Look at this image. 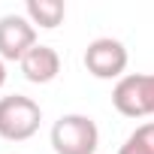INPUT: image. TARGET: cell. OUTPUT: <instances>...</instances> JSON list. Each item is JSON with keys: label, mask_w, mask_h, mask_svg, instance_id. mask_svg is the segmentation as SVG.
Segmentation results:
<instances>
[{"label": "cell", "mask_w": 154, "mask_h": 154, "mask_svg": "<svg viewBox=\"0 0 154 154\" xmlns=\"http://www.w3.org/2000/svg\"><path fill=\"white\" fill-rule=\"evenodd\" d=\"M97 145H100V130L91 115L69 112V115H60L51 127L54 154H94Z\"/></svg>", "instance_id": "6da1fadb"}, {"label": "cell", "mask_w": 154, "mask_h": 154, "mask_svg": "<svg viewBox=\"0 0 154 154\" xmlns=\"http://www.w3.org/2000/svg\"><path fill=\"white\" fill-rule=\"evenodd\" d=\"M42 109L36 100L24 94H9L0 97V136L6 142H24L39 130Z\"/></svg>", "instance_id": "7a4b0ae2"}, {"label": "cell", "mask_w": 154, "mask_h": 154, "mask_svg": "<svg viewBox=\"0 0 154 154\" xmlns=\"http://www.w3.org/2000/svg\"><path fill=\"white\" fill-rule=\"evenodd\" d=\"M82 60H85V69L94 75V79L109 82V79H124V69H127L130 54H127V45L121 39H115V36H97V39L88 42Z\"/></svg>", "instance_id": "3957f363"}, {"label": "cell", "mask_w": 154, "mask_h": 154, "mask_svg": "<svg viewBox=\"0 0 154 154\" xmlns=\"http://www.w3.org/2000/svg\"><path fill=\"white\" fill-rule=\"evenodd\" d=\"M36 45V27L30 24L27 15H3L0 18V57L3 60H18Z\"/></svg>", "instance_id": "277c9868"}, {"label": "cell", "mask_w": 154, "mask_h": 154, "mask_svg": "<svg viewBox=\"0 0 154 154\" xmlns=\"http://www.w3.org/2000/svg\"><path fill=\"white\" fill-rule=\"evenodd\" d=\"M21 72H24V79L33 82V85H48V82L57 79V72H60V54L51 45L36 42L21 57Z\"/></svg>", "instance_id": "5b68a950"}, {"label": "cell", "mask_w": 154, "mask_h": 154, "mask_svg": "<svg viewBox=\"0 0 154 154\" xmlns=\"http://www.w3.org/2000/svg\"><path fill=\"white\" fill-rule=\"evenodd\" d=\"M112 106L124 118H145V94H142V72H127L112 88Z\"/></svg>", "instance_id": "8992f818"}, {"label": "cell", "mask_w": 154, "mask_h": 154, "mask_svg": "<svg viewBox=\"0 0 154 154\" xmlns=\"http://www.w3.org/2000/svg\"><path fill=\"white\" fill-rule=\"evenodd\" d=\"M24 15L30 18L33 27H42V30H54L63 15H66V6L60 0H27L24 3Z\"/></svg>", "instance_id": "52a82bcc"}, {"label": "cell", "mask_w": 154, "mask_h": 154, "mask_svg": "<svg viewBox=\"0 0 154 154\" xmlns=\"http://www.w3.org/2000/svg\"><path fill=\"white\" fill-rule=\"evenodd\" d=\"M130 136H133V139H136V142H139V145H142L148 154H154V121H148V124H139V127H136Z\"/></svg>", "instance_id": "ba28073f"}, {"label": "cell", "mask_w": 154, "mask_h": 154, "mask_svg": "<svg viewBox=\"0 0 154 154\" xmlns=\"http://www.w3.org/2000/svg\"><path fill=\"white\" fill-rule=\"evenodd\" d=\"M142 94H145V112L154 115V72H142Z\"/></svg>", "instance_id": "9c48e42d"}, {"label": "cell", "mask_w": 154, "mask_h": 154, "mask_svg": "<svg viewBox=\"0 0 154 154\" xmlns=\"http://www.w3.org/2000/svg\"><path fill=\"white\" fill-rule=\"evenodd\" d=\"M118 154H148V151H145V148H142L133 136H127V139H124V145L118 148Z\"/></svg>", "instance_id": "30bf717a"}, {"label": "cell", "mask_w": 154, "mask_h": 154, "mask_svg": "<svg viewBox=\"0 0 154 154\" xmlns=\"http://www.w3.org/2000/svg\"><path fill=\"white\" fill-rule=\"evenodd\" d=\"M3 85H6V60L0 57V88H3Z\"/></svg>", "instance_id": "8fae6325"}]
</instances>
